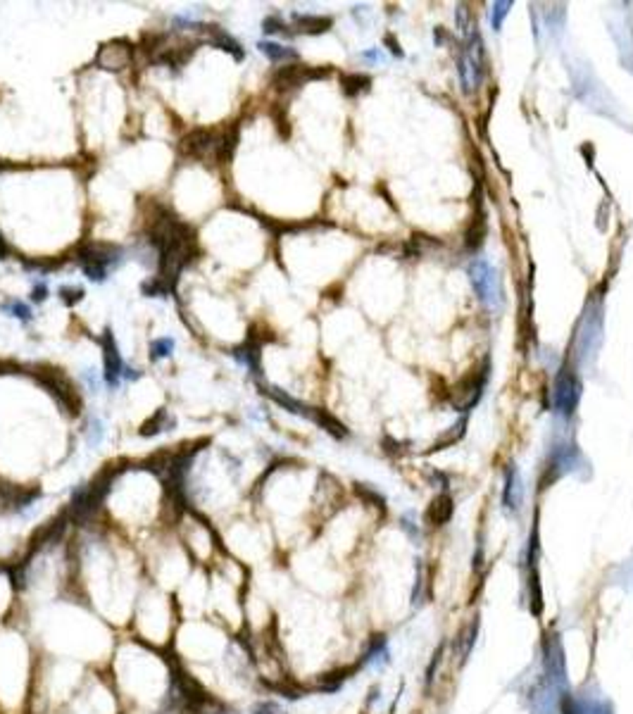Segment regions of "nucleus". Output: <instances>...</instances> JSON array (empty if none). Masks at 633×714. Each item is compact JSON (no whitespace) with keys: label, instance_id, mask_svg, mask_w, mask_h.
I'll use <instances>...</instances> for the list:
<instances>
[{"label":"nucleus","instance_id":"nucleus-10","mask_svg":"<svg viewBox=\"0 0 633 714\" xmlns=\"http://www.w3.org/2000/svg\"><path fill=\"white\" fill-rule=\"evenodd\" d=\"M129 48H119V45H105L98 55V65H105L110 69H119L129 62Z\"/></svg>","mask_w":633,"mask_h":714},{"label":"nucleus","instance_id":"nucleus-1","mask_svg":"<svg viewBox=\"0 0 633 714\" xmlns=\"http://www.w3.org/2000/svg\"><path fill=\"white\" fill-rule=\"evenodd\" d=\"M74 595L119 634L127 631L145 586L143 557L129 541L96 524L74 526Z\"/></svg>","mask_w":633,"mask_h":714},{"label":"nucleus","instance_id":"nucleus-4","mask_svg":"<svg viewBox=\"0 0 633 714\" xmlns=\"http://www.w3.org/2000/svg\"><path fill=\"white\" fill-rule=\"evenodd\" d=\"M179 624L181 612L174 593L145 581L143 591L136 600V607H133L131 622H129L124 634L133 636V638H138L145 645L169 650L174 643Z\"/></svg>","mask_w":633,"mask_h":714},{"label":"nucleus","instance_id":"nucleus-13","mask_svg":"<svg viewBox=\"0 0 633 714\" xmlns=\"http://www.w3.org/2000/svg\"><path fill=\"white\" fill-rule=\"evenodd\" d=\"M172 350H174V338H169V336L150 343V357H153V360H164V357L172 355Z\"/></svg>","mask_w":633,"mask_h":714},{"label":"nucleus","instance_id":"nucleus-19","mask_svg":"<svg viewBox=\"0 0 633 714\" xmlns=\"http://www.w3.org/2000/svg\"><path fill=\"white\" fill-rule=\"evenodd\" d=\"M60 293H62V298H65V303H69V305L81 298L79 288H60Z\"/></svg>","mask_w":633,"mask_h":714},{"label":"nucleus","instance_id":"nucleus-11","mask_svg":"<svg viewBox=\"0 0 633 714\" xmlns=\"http://www.w3.org/2000/svg\"><path fill=\"white\" fill-rule=\"evenodd\" d=\"M0 312L10 314V317L19 319V322H24V324H29L31 317H34L31 307L27 303H22V300H10V303H3V305H0Z\"/></svg>","mask_w":633,"mask_h":714},{"label":"nucleus","instance_id":"nucleus-18","mask_svg":"<svg viewBox=\"0 0 633 714\" xmlns=\"http://www.w3.org/2000/svg\"><path fill=\"white\" fill-rule=\"evenodd\" d=\"M507 8H510V3H497L495 5V14H493V27L495 29H500V19L505 17Z\"/></svg>","mask_w":633,"mask_h":714},{"label":"nucleus","instance_id":"nucleus-17","mask_svg":"<svg viewBox=\"0 0 633 714\" xmlns=\"http://www.w3.org/2000/svg\"><path fill=\"white\" fill-rule=\"evenodd\" d=\"M45 296H48V283H45L43 279H39L36 286L31 288V300H34V303H43Z\"/></svg>","mask_w":633,"mask_h":714},{"label":"nucleus","instance_id":"nucleus-15","mask_svg":"<svg viewBox=\"0 0 633 714\" xmlns=\"http://www.w3.org/2000/svg\"><path fill=\"white\" fill-rule=\"evenodd\" d=\"M250 714H286L277 700H257L250 705Z\"/></svg>","mask_w":633,"mask_h":714},{"label":"nucleus","instance_id":"nucleus-8","mask_svg":"<svg viewBox=\"0 0 633 714\" xmlns=\"http://www.w3.org/2000/svg\"><path fill=\"white\" fill-rule=\"evenodd\" d=\"M479 39L476 36H471V39H466V48L464 53H462V60H460V79H462V86H464L466 93H474L476 86H479V67H481V58H479Z\"/></svg>","mask_w":633,"mask_h":714},{"label":"nucleus","instance_id":"nucleus-3","mask_svg":"<svg viewBox=\"0 0 633 714\" xmlns=\"http://www.w3.org/2000/svg\"><path fill=\"white\" fill-rule=\"evenodd\" d=\"M41 653L19 617L0 624V714H31Z\"/></svg>","mask_w":633,"mask_h":714},{"label":"nucleus","instance_id":"nucleus-7","mask_svg":"<svg viewBox=\"0 0 633 714\" xmlns=\"http://www.w3.org/2000/svg\"><path fill=\"white\" fill-rule=\"evenodd\" d=\"M19 614V595L12 576V562L0 560V624Z\"/></svg>","mask_w":633,"mask_h":714},{"label":"nucleus","instance_id":"nucleus-9","mask_svg":"<svg viewBox=\"0 0 633 714\" xmlns=\"http://www.w3.org/2000/svg\"><path fill=\"white\" fill-rule=\"evenodd\" d=\"M579 381H576L574 374H569V371H562V374L557 376V381H555V410L559 412V415L569 417L572 412L576 410V405H579Z\"/></svg>","mask_w":633,"mask_h":714},{"label":"nucleus","instance_id":"nucleus-14","mask_svg":"<svg viewBox=\"0 0 633 714\" xmlns=\"http://www.w3.org/2000/svg\"><path fill=\"white\" fill-rule=\"evenodd\" d=\"M169 426V415H167V412H158V417H155L153 419V422H148V424H145V429H143V436H155V433H160V431H162V429H167Z\"/></svg>","mask_w":633,"mask_h":714},{"label":"nucleus","instance_id":"nucleus-2","mask_svg":"<svg viewBox=\"0 0 633 714\" xmlns=\"http://www.w3.org/2000/svg\"><path fill=\"white\" fill-rule=\"evenodd\" d=\"M17 617L43 657L69 660L88 669H105L119 640V631L74 593L24 607Z\"/></svg>","mask_w":633,"mask_h":714},{"label":"nucleus","instance_id":"nucleus-6","mask_svg":"<svg viewBox=\"0 0 633 714\" xmlns=\"http://www.w3.org/2000/svg\"><path fill=\"white\" fill-rule=\"evenodd\" d=\"M469 279H471V283H474V291H476V296L481 298V303H486L489 307L497 305L500 286H497V274H495V269H493L491 262H486V260L471 262Z\"/></svg>","mask_w":633,"mask_h":714},{"label":"nucleus","instance_id":"nucleus-5","mask_svg":"<svg viewBox=\"0 0 633 714\" xmlns=\"http://www.w3.org/2000/svg\"><path fill=\"white\" fill-rule=\"evenodd\" d=\"M55 714H122V705L105 669H96L88 674L84 686L72 695V700Z\"/></svg>","mask_w":633,"mask_h":714},{"label":"nucleus","instance_id":"nucleus-16","mask_svg":"<svg viewBox=\"0 0 633 714\" xmlns=\"http://www.w3.org/2000/svg\"><path fill=\"white\" fill-rule=\"evenodd\" d=\"M103 436H105L103 422H100V419H93L91 426H88V446H100Z\"/></svg>","mask_w":633,"mask_h":714},{"label":"nucleus","instance_id":"nucleus-12","mask_svg":"<svg viewBox=\"0 0 633 714\" xmlns=\"http://www.w3.org/2000/svg\"><path fill=\"white\" fill-rule=\"evenodd\" d=\"M259 48H262V53L267 55V58H272V60H277V62L288 60V58H295L293 50L283 48V45H279V43H272V41H262V43H259Z\"/></svg>","mask_w":633,"mask_h":714}]
</instances>
